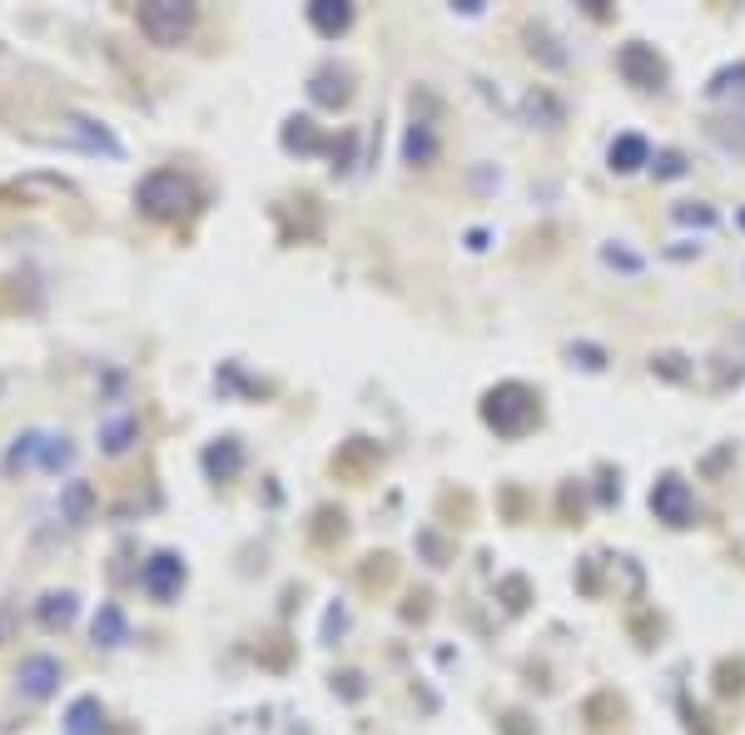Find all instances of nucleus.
<instances>
[{
  "label": "nucleus",
  "instance_id": "25",
  "mask_svg": "<svg viewBox=\"0 0 745 735\" xmlns=\"http://www.w3.org/2000/svg\"><path fill=\"white\" fill-rule=\"evenodd\" d=\"M741 224H745V209H741Z\"/></svg>",
  "mask_w": 745,
  "mask_h": 735
},
{
  "label": "nucleus",
  "instance_id": "23",
  "mask_svg": "<svg viewBox=\"0 0 745 735\" xmlns=\"http://www.w3.org/2000/svg\"><path fill=\"white\" fill-rule=\"evenodd\" d=\"M661 174H681V154H661Z\"/></svg>",
  "mask_w": 745,
  "mask_h": 735
},
{
  "label": "nucleus",
  "instance_id": "2",
  "mask_svg": "<svg viewBox=\"0 0 745 735\" xmlns=\"http://www.w3.org/2000/svg\"><path fill=\"white\" fill-rule=\"evenodd\" d=\"M482 418H487L502 438H522V433L537 423V393H532V388H522V383H502V388H492V393H487Z\"/></svg>",
  "mask_w": 745,
  "mask_h": 735
},
{
  "label": "nucleus",
  "instance_id": "10",
  "mask_svg": "<svg viewBox=\"0 0 745 735\" xmlns=\"http://www.w3.org/2000/svg\"><path fill=\"white\" fill-rule=\"evenodd\" d=\"M90 512H95V487H90V482H80V477H75V482H65V487H60V517H65L70 527H85V522H90Z\"/></svg>",
  "mask_w": 745,
  "mask_h": 735
},
{
  "label": "nucleus",
  "instance_id": "12",
  "mask_svg": "<svg viewBox=\"0 0 745 735\" xmlns=\"http://www.w3.org/2000/svg\"><path fill=\"white\" fill-rule=\"evenodd\" d=\"M75 611H80V596H75V591H45V596H40V621H45L50 631H55V626H70Z\"/></svg>",
  "mask_w": 745,
  "mask_h": 735
},
{
  "label": "nucleus",
  "instance_id": "4",
  "mask_svg": "<svg viewBox=\"0 0 745 735\" xmlns=\"http://www.w3.org/2000/svg\"><path fill=\"white\" fill-rule=\"evenodd\" d=\"M616 70H621L636 90H661V85H666V65H661V55H656L651 45H626V50L616 55Z\"/></svg>",
  "mask_w": 745,
  "mask_h": 735
},
{
  "label": "nucleus",
  "instance_id": "17",
  "mask_svg": "<svg viewBox=\"0 0 745 735\" xmlns=\"http://www.w3.org/2000/svg\"><path fill=\"white\" fill-rule=\"evenodd\" d=\"M70 130L80 135V145L105 149V154H115V159H120V140H115V135H110L105 125H95V120H80V115H75V120H70Z\"/></svg>",
  "mask_w": 745,
  "mask_h": 735
},
{
  "label": "nucleus",
  "instance_id": "8",
  "mask_svg": "<svg viewBox=\"0 0 745 735\" xmlns=\"http://www.w3.org/2000/svg\"><path fill=\"white\" fill-rule=\"evenodd\" d=\"M308 25H313L323 40H338V35L353 25V5H343V0H313V5H308Z\"/></svg>",
  "mask_w": 745,
  "mask_h": 735
},
{
  "label": "nucleus",
  "instance_id": "19",
  "mask_svg": "<svg viewBox=\"0 0 745 735\" xmlns=\"http://www.w3.org/2000/svg\"><path fill=\"white\" fill-rule=\"evenodd\" d=\"M70 462H75V447H70V438H55V433H45L40 467H45V472H60V467H70Z\"/></svg>",
  "mask_w": 745,
  "mask_h": 735
},
{
  "label": "nucleus",
  "instance_id": "6",
  "mask_svg": "<svg viewBox=\"0 0 745 735\" xmlns=\"http://www.w3.org/2000/svg\"><path fill=\"white\" fill-rule=\"evenodd\" d=\"M140 582H145V591L154 601H174L184 591V562L174 552H154L145 562V572H140Z\"/></svg>",
  "mask_w": 745,
  "mask_h": 735
},
{
  "label": "nucleus",
  "instance_id": "13",
  "mask_svg": "<svg viewBox=\"0 0 745 735\" xmlns=\"http://www.w3.org/2000/svg\"><path fill=\"white\" fill-rule=\"evenodd\" d=\"M40 452H45V433H40V428L20 433V438L10 442V452H5V472H20V467H40Z\"/></svg>",
  "mask_w": 745,
  "mask_h": 735
},
{
  "label": "nucleus",
  "instance_id": "5",
  "mask_svg": "<svg viewBox=\"0 0 745 735\" xmlns=\"http://www.w3.org/2000/svg\"><path fill=\"white\" fill-rule=\"evenodd\" d=\"M60 676H65V666H60L55 656L35 651V656H25V661H20V671H15V686H20L30 701H45V696H55Z\"/></svg>",
  "mask_w": 745,
  "mask_h": 735
},
{
  "label": "nucleus",
  "instance_id": "1",
  "mask_svg": "<svg viewBox=\"0 0 745 735\" xmlns=\"http://www.w3.org/2000/svg\"><path fill=\"white\" fill-rule=\"evenodd\" d=\"M135 199H140V214H149V219H179L194 204V184L179 169H154L140 179Z\"/></svg>",
  "mask_w": 745,
  "mask_h": 735
},
{
  "label": "nucleus",
  "instance_id": "14",
  "mask_svg": "<svg viewBox=\"0 0 745 735\" xmlns=\"http://www.w3.org/2000/svg\"><path fill=\"white\" fill-rule=\"evenodd\" d=\"M239 462H244V447H239V438L214 442V447L204 452V467H209V477H234V472H239Z\"/></svg>",
  "mask_w": 745,
  "mask_h": 735
},
{
  "label": "nucleus",
  "instance_id": "3",
  "mask_svg": "<svg viewBox=\"0 0 745 735\" xmlns=\"http://www.w3.org/2000/svg\"><path fill=\"white\" fill-rule=\"evenodd\" d=\"M194 25V5L184 0H154V5H140V30L149 35V45H179Z\"/></svg>",
  "mask_w": 745,
  "mask_h": 735
},
{
  "label": "nucleus",
  "instance_id": "16",
  "mask_svg": "<svg viewBox=\"0 0 745 735\" xmlns=\"http://www.w3.org/2000/svg\"><path fill=\"white\" fill-rule=\"evenodd\" d=\"M308 95H313L318 105H343V100H348V75L328 65V70H318V75H313Z\"/></svg>",
  "mask_w": 745,
  "mask_h": 735
},
{
  "label": "nucleus",
  "instance_id": "20",
  "mask_svg": "<svg viewBox=\"0 0 745 735\" xmlns=\"http://www.w3.org/2000/svg\"><path fill=\"white\" fill-rule=\"evenodd\" d=\"M284 145H289V149H313V145H318V135L308 130V120H289V130H284Z\"/></svg>",
  "mask_w": 745,
  "mask_h": 735
},
{
  "label": "nucleus",
  "instance_id": "18",
  "mask_svg": "<svg viewBox=\"0 0 745 735\" xmlns=\"http://www.w3.org/2000/svg\"><path fill=\"white\" fill-rule=\"evenodd\" d=\"M135 418H110V423H100V442H105V452H125L130 442H135Z\"/></svg>",
  "mask_w": 745,
  "mask_h": 735
},
{
  "label": "nucleus",
  "instance_id": "11",
  "mask_svg": "<svg viewBox=\"0 0 745 735\" xmlns=\"http://www.w3.org/2000/svg\"><path fill=\"white\" fill-rule=\"evenodd\" d=\"M90 636H95V646H125L130 641V621H125V611L115 606V601H105L100 611H95V626H90Z\"/></svg>",
  "mask_w": 745,
  "mask_h": 735
},
{
  "label": "nucleus",
  "instance_id": "22",
  "mask_svg": "<svg viewBox=\"0 0 745 735\" xmlns=\"http://www.w3.org/2000/svg\"><path fill=\"white\" fill-rule=\"evenodd\" d=\"M15 626H20L15 601H0V646H5V641H15Z\"/></svg>",
  "mask_w": 745,
  "mask_h": 735
},
{
  "label": "nucleus",
  "instance_id": "24",
  "mask_svg": "<svg viewBox=\"0 0 745 735\" xmlns=\"http://www.w3.org/2000/svg\"><path fill=\"white\" fill-rule=\"evenodd\" d=\"M0 388H5V373H0Z\"/></svg>",
  "mask_w": 745,
  "mask_h": 735
},
{
  "label": "nucleus",
  "instance_id": "21",
  "mask_svg": "<svg viewBox=\"0 0 745 735\" xmlns=\"http://www.w3.org/2000/svg\"><path fill=\"white\" fill-rule=\"evenodd\" d=\"M726 90H745V65H736V70H726V75H716V85H711V95H726Z\"/></svg>",
  "mask_w": 745,
  "mask_h": 735
},
{
  "label": "nucleus",
  "instance_id": "15",
  "mask_svg": "<svg viewBox=\"0 0 745 735\" xmlns=\"http://www.w3.org/2000/svg\"><path fill=\"white\" fill-rule=\"evenodd\" d=\"M651 159V145L641 140V135H621L616 145H611V169L616 174H631V169H641Z\"/></svg>",
  "mask_w": 745,
  "mask_h": 735
},
{
  "label": "nucleus",
  "instance_id": "7",
  "mask_svg": "<svg viewBox=\"0 0 745 735\" xmlns=\"http://www.w3.org/2000/svg\"><path fill=\"white\" fill-rule=\"evenodd\" d=\"M651 507H656V517H661V522L686 527V522H691V512H696V497H691V487H686L681 477H666V482H656Z\"/></svg>",
  "mask_w": 745,
  "mask_h": 735
},
{
  "label": "nucleus",
  "instance_id": "9",
  "mask_svg": "<svg viewBox=\"0 0 745 735\" xmlns=\"http://www.w3.org/2000/svg\"><path fill=\"white\" fill-rule=\"evenodd\" d=\"M105 731V706L100 696H75L65 711V735H100Z\"/></svg>",
  "mask_w": 745,
  "mask_h": 735
}]
</instances>
